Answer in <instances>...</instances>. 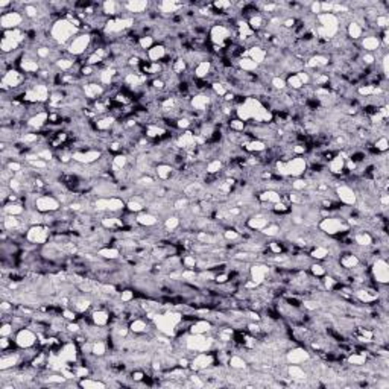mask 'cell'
<instances>
[{
	"mask_svg": "<svg viewBox=\"0 0 389 389\" xmlns=\"http://www.w3.org/2000/svg\"><path fill=\"white\" fill-rule=\"evenodd\" d=\"M81 32V29H78L70 20H67L66 17L64 19H59V20H56L53 25H52V27H51V37H52V40L58 44V46H61V48H66L67 49V46H69V43Z\"/></svg>",
	"mask_w": 389,
	"mask_h": 389,
	"instance_id": "1",
	"label": "cell"
},
{
	"mask_svg": "<svg viewBox=\"0 0 389 389\" xmlns=\"http://www.w3.org/2000/svg\"><path fill=\"white\" fill-rule=\"evenodd\" d=\"M318 230L322 231L327 236L336 237L339 234H347V233H350L351 227L347 224L345 219H342L340 216L332 214V216L322 217V219L318 222Z\"/></svg>",
	"mask_w": 389,
	"mask_h": 389,
	"instance_id": "2",
	"label": "cell"
},
{
	"mask_svg": "<svg viewBox=\"0 0 389 389\" xmlns=\"http://www.w3.org/2000/svg\"><path fill=\"white\" fill-rule=\"evenodd\" d=\"M91 46V34L88 32H79L67 46V53L75 58H81L87 55L88 49Z\"/></svg>",
	"mask_w": 389,
	"mask_h": 389,
	"instance_id": "3",
	"label": "cell"
},
{
	"mask_svg": "<svg viewBox=\"0 0 389 389\" xmlns=\"http://www.w3.org/2000/svg\"><path fill=\"white\" fill-rule=\"evenodd\" d=\"M53 234L51 227L48 225H32L29 227V230L26 231V240L29 243H34V245H46L49 240H51V236Z\"/></svg>",
	"mask_w": 389,
	"mask_h": 389,
	"instance_id": "4",
	"label": "cell"
},
{
	"mask_svg": "<svg viewBox=\"0 0 389 389\" xmlns=\"http://www.w3.org/2000/svg\"><path fill=\"white\" fill-rule=\"evenodd\" d=\"M14 342L20 350L38 347V333H35L32 329H29V327H23V329L15 332Z\"/></svg>",
	"mask_w": 389,
	"mask_h": 389,
	"instance_id": "5",
	"label": "cell"
},
{
	"mask_svg": "<svg viewBox=\"0 0 389 389\" xmlns=\"http://www.w3.org/2000/svg\"><path fill=\"white\" fill-rule=\"evenodd\" d=\"M25 19H26V15L23 14V11L9 9V11L3 12L2 17H0V26H2V30L20 29L25 25Z\"/></svg>",
	"mask_w": 389,
	"mask_h": 389,
	"instance_id": "6",
	"label": "cell"
},
{
	"mask_svg": "<svg viewBox=\"0 0 389 389\" xmlns=\"http://www.w3.org/2000/svg\"><path fill=\"white\" fill-rule=\"evenodd\" d=\"M371 277L379 285H388L389 282V264L385 257H377L369 266Z\"/></svg>",
	"mask_w": 389,
	"mask_h": 389,
	"instance_id": "7",
	"label": "cell"
},
{
	"mask_svg": "<svg viewBox=\"0 0 389 389\" xmlns=\"http://www.w3.org/2000/svg\"><path fill=\"white\" fill-rule=\"evenodd\" d=\"M335 192H336L337 201L340 202L342 206H348V207H354L356 206L357 192L351 187L350 184H347L344 181H340V182L337 181V184L335 185Z\"/></svg>",
	"mask_w": 389,
	"mask_h": 389,
	"instance_id": "8",
	"label": "cell"
},
{
	"mask_svg": "<svg viewBox=\"0 0 389 389\" xmlns=\"http://www.w3.org/2000/svg\"><path fill=\"white\" fill-rule=\"evenodd\" d=\"M271 274V264L264 261H254L250 264V280L256 283V286L263 285Z\"/></svg>",
	"mask_w": 389,
	"mask_h": 389,
	"instance_id": "9",
	"label": "cell"
},
{
	"mask_svg": "<svg viewBox=\"0 0 389 389\" xmlns=\"http://www.w3.org/2000/svg\"><path fill=\"white\" fill-rule=\"evenodd\" d=\"M312 359V353L310 350H307L304 345H297V347H292L289 348L286 353H285V362L289 365V363H297V365H301V363H306L307 361Z\"/></svg>",
	"mask_w": 389,
	"mask_h": 389,
	"instance_id": "10",
	"label": "cell"
},
{
	"mask_svg": "<svg viewBox=\"0 0 389 389\" xmlns=\"http://www.w3.org/2000/svg\"><path fill=\"white\" fill-rule=\"evenodd\" d=\"M35 210L40 213H56L61 210V202L49 193H41L35 201Z\"/></svg>",
	"mask_w": 389,
	"mask_h": 389,
	"instance_id": "11",
	"label": "cell"
},
{
	"mask_svg": "<svg viewBox=\"0 0 389 389\" xmlns=\"http://www.w3.org/2000/svg\"><path fill=\"white\" fill-rule=\"evenodd\" d=\"M25 82H26V75L23 72H20L19 69H9L2 78V84H5L11 90L23 87Z\"/></svg>",
	"mask_w": 389,
	"mask_h": 389,
	"instance_id": "12",
	"label": "cell"
},
{
	"mask_svg": "<svg viewBox=\"0 0 389 389\" xmlns=\"http://www.w3.org/2000/svg\"><path fill=\"white\" fill-rule=\"evenodd\" d=\"M105 91H106V88L104 85H101L99 82L90 81V82L82 84V95L90 102H95V101L101 99L105 95Z\"/></svg>",
	"mask_w": 389,
	"mask_h": 389,
	"instance_id": "13",
	"label": "cell"
},
{
	"mask_svg": "<svg viewBox=\"0 0 389 389\" xmlns=\"http://www.w3.org/2000/svg\"><path fill=\"white\" fill-rule=\"evenodd\" d=\"M359 48L363 52H369L374 53L382 48V41L379 34H365V37H362L359 40Z\"/></svg>",
	"mask_w": 389,
	"mask_h": 389,
	"instance_id": "14",
	"label": "cell"
},
{
	"mask_svg": "<svg viewBox=\"0 0 389 389\" xmlns=\"http://www.w3.org/2000/svg\"><path fill=\"white\" fill-rule=\"evenodd\" d=\"M137 224L143 228H152L160 225V217L157 214H154L151 211H140L137 213Z\"/></svg>",
	"mask_w": 389,
	"mask_h": 389,
	"instance_id": "15",
	"label": "cell"
},
{
	"mask_svg": "<svg viewBox=\"0 0 389 389\" xmlns=\"http://www.w3.org/2000/svg\"><path fill=\"white\" fill-rule=\"evenodd\" d=\"M327 169H329V172L333 175V177H340L342 174H344V170H345V158L344 157H340L339 154H336L335 157L325 164Z\"/></svg>",
	"mask_w": 389,
	"mask_h": 389,
	"instance_id": "16",
	"label": "cell"
},
{
	"mask_svg": "<svg viewBox=\"0 0 389 389\" xmlns=\"http://www.w3.org/2000/svg\"><path fill=\"white\" fill-rule=\"evenodd\" d=\"M243 56L251 58L254 63H257L259 66H263L264 61H266V58H268V52L264 48H261V46H254V48L245 51Z\"/></svg>",
	"mask_w": 389,
	"mask_h": 389,
	"instance_id": "17",
	"label": "cell"
},
{
	"mask_svg": "<svg viewBox=\"0 0 389 389\" xmlns=\"http://www.w3.org/2000/svg\"><path fill=\"white\" fill-rule=\"evenodd\" d=\"M166 55H167L166 46L158 44V43L152 46V48L146 52V58H148V61H151V63H161V61L166 58Z\"/></svg>",
	"mask_w": 389,
	"mask_h": 389,
	"instance_id": "18",
	"label": "cell"
},
{
	"mask_svg": "<svg viewBox=\"0 0 389 389\" xmlns=\"http://www.w3.org/2000/svg\"><path fill=\"white\" fill-rule=\"evenodd\" d=\"M96 256H99L101 259L108 260V261H117V260L122 259V251L119 250V248H116V246H110V245H108V246L99 248Z\"/></svg>",
	"mask_w": 389,
	"mask_h": 389,
	"instance_id": "19",
	"label": "cell"
},
{
	"mask_svg": "<svg viewBox=\"0 0 389 389\" xmlns=\"http://www.w3.org/2000/svg\"><path fill=\"white\" fill-rule=\"evenodd\" d=\"M175 174V167L172 164H167V163H160L155 166V178L160 180V181H169L172 180Z\"/></svg>",
	"mask_w": 389,
	"mask_h": 389,
	"instance_id": "20",
	"label": "cell"
},
{
	"mask_svg": "<svg viewBox=\"0 0 389 389\" xmlns=\"http://www.w3.org/2000/svg\"><path fill=\"white\" fill-rule=\"evenodd\" d=\"M345 34H347V37L351 40V41H359L362 37H363V34H365V29H363V26L361 25V23H357V22H354V20H351L348 25H347V27H345Z\"/></svg>",
	"mask_w": 389,
	"mask_h": 389,
	"instance_id": "21",
	"label": "cell"
},
{
	"mask_svg": "<svg viewBox=\"0 0 389 389\" xmlns=\"http://www.w3.org/2000/svg\"><path fill=\"white\" fill-rule=\"evenodd\" d=\"M211 70H213L211 61H210V59L202 61V63H199V64L193 69V76H195V79H207L208 75L211 73Z\"/></svg>",
	"mask_w": 389,
	"mask_h": 389,
	"instance_id": "22",
	"label": "cell"
},
{
	"mask_svg": "<svg viewBox=\"0 0 389 389\" xmlns=\"http://www.w3.org/2000/svg\"><path fill=\"white\" fill-rule=\"evenodd\" d=\"M26 206L23 204L22 201L19 202H8L2 207V213L5 214H11V216H23L26 213Z\"/></svg>",
	"mask_w": 389,
	"mask_h": 389,
	"instance_id": "23",
	"label": "cell"
},
{
	"mask_svg": "<svg viewBox=\"0 0 389 389\" xmlns=\"http://www.w3.org/2000/svg\"><path fill=\"white\" fill-rule=\"evenodd\" d=\"M236 67L240 69L242 72H246V73H256L259 70V64L254 63V61L251 58H248V56H242L236 61Z\"/></svg>",
	"mask_w": 389,
	"mask_h": 389,
	"instance_id": "24",
	"label": "cell"
},
{
	"mask_svg": "<svg viewBox=\"0 0 389 389\" xmlns=\"http://www.w3.org/2000/svg\"><path fill=\"white\" fill-rule=\"evenodd\" d=\"M163 227L167 233H175L181 230V217L178 214H169L163 221Z\"/></svg>",
	"mask_w": 389,
	"mask_h": 389,
	"instance_id": "25",
	"label": "cell"
},
{
	"mask_svg": "<svg viewBox=\"0 0 389 389\" xmlns=\"http://www.w3.org/2000/svg\"><path fill=\"white\" fill-rule=\"evenodd\" d=\"M257 199L260 202H268V204H275V202L282 201V193H278L277 190L266 189L257 195Z\"/></svg>",
	"mask_w": 389,
	"mask_h": 389,
	"instance_id": "26",
	"label": "cell"
},
{
	"mask_svg": "<svg viewBox=\"0 0 389 389\" xmlns=\"http://www.w3.org/2000/svg\"><path fill=\"white\" fill-rule=\"evenodd\" d=\"M224 167H225V164H224L222 160H219V158H213V160H210V161L206 164V172H207L208 175H219V174L224 172Z\"/></svg>",
	"mask_w": 389,
	"mask_h": 389,
	"instance_id": "27",
	"label": "cell"
},
{
	"mask_svg": "<svg viewBox=\"0 0 389 389\" xmlns=\"http://www.w3.org/2000/svg\"><path fill=\"white\" fill-rule=\"evenodd\" d=\"M309 256L313 261H324L330 256V251H329V248H325V246H313L312 250L309 251Z\"/></svg>",
	"mask_w": 389,
	"mask_h": 389,
	"instance_id": "28",
	"label": "cell"
},
{
	"mask_svg": "<svg viewBox=\"0 0 389 389\" xmlns=\"http://www.w3.org/2000/svg\"><path fill=\"white\" fill-rule=\"evenodd\" d=\"M248 365L246 359H243V356L240 354H233L230 356V361H228V366L233 369V371H242L245 369Z\"/></svg>",
	"mask_w": 389,
	"mask_h": 389,
	"instance_id": "29",
	"label": "cell"
},
{
	"mask_svg": "<svg viewBox=\"0 0 389 389\" xmlns=\"http://www.w3.org/2000/svg\"><path fill=\"white\" fill-rule=\"evenodd\" d=\"M108 353V344L106 340H95L91 345V354L96 357H105Z\"/></svg>",
	"mask_w": 389,
	"mask_h": 389,
	"instance_id": "30",
	"label": "cell"
},
{
	"mask_svg": "<svg viewBox=\"0 0 389 389\" xmlns=\"http://www.w3.org/2000/svg\"><path fill=\"white\" fill-rule=\"evenodd\" d=\"M78 385H79L81 388H105V386H108L104 380H101V379H93V377H84V379H79L78 380Z\"/></svg>",
	"mask_w": 389,
	"mask_h": 389,
	"instance_id": "31",
	"label": "cell"
},
{
	"mask_svg": "<svg viewBox=\"0 0 389 389\" xmlns=\"http://www.w3.org/2000/svg\"><path fill=\"white\" fill-rule=\"evenodd\" d=\"M286 85L289 90H293V91H300L304 85L303 82L300 81V78L297 76V73L295 75H287L286 76Z\"/></svg>",
	"mask_w": 389,
	"mask_h": 389,
	"instance_id": "32",
	"label": "cell"
},
{
	"mask_svg": "<svg viewBox=\"0 0 389 389\" xmlns=\"http://www.w3.org/2000/svg\"><path fill=\"white\" fill-rule=\"evenodd\" d=\"M309 274L313 275L316 278H322L327 272H325V268L322 263H318V261H312V264L309 266Z\"/></svg>",
	"mask_w": 389,
	"mask_h": 389,
	"instance_id": "33",
	"label": "cell"
},
{
	"mask_svg": "<svg viewBox=\"0 0 389 389\" xmlns=\"http://www.w3.org/2000/svg\"><path fill=\"white\" fill-rule=\"evenodd\" d=\"M245 128H246V123L242 122L240 119L237 117H233L228 120V130L230 131H234V132H245Z\"/></svg>",
	"mask_w": 389,
	"mask_h": 389,
	"instance_id": "34",
	"label": "cell"
},
{
	"mask_svg": "<svg viewBox=\"0 0 389 389\" xmlns=\"http://www.w3.org/2000/svg\"><path fill=\"white\" fill-rule=\"evenodd\" d=\"M138 48L142 49V51H145V52H148L152 46H155L157 43H155V40H154V37L152 35H145V37H140L138 38Z\"/></svg>",
	"mask_w": 389,
	"mask_h": 389,
	"instance_id": "35",
	"label": "cell"
},
{
	"mask_svg": "<svg viewBox=\"0 0 389 389\" xmlns=\"http://www.w3.org/2000/svg\"><path fill=\"white\" fill-rule=\"evenodd\" d=\"M119 297H120V301L122 303H131L135 300V289H131V287H125V289H122L120 293H119Z\"/></svg>",
	"mask_w": 389,
	"mask_h": 389,
	"instance_id": "36",
	"label": "cell"
},
{
	"mask_svg": "<svg viewBox=\"0 0 389 389\" xmlns=\"http://www.w3.org/2000/svg\"><path fill=\"white\" fill-rule=\"evenodd\" d=\"M374 149L377 152H388V146H389V142H388V137L386 135H380L374 140V143H372Z\"/></svg>",
	"mask_w": 389,
	"mask_h": 389,
	"instance_id": "37",
	"label": "cell"
},
{
	"mask_svg": "<svg viewBox=\"0 0 389 389\" xmlns=\"http://www.w3.org/2000/svg\"><path fill=\"white\" fill-rule=\"evenodd\" d=\"M15 327L12 322H2V329H0V336L2 337H12V335H15Z\"/></svg>",
	"mask_w": 389,
	"mask_h": 389,
	"instance_id": "38",
	"label": "cell"
},
{
	"mask_svg": "<svg viewBox=\"0 0 389 389\" xmlns=\"http://www.w3.org/2000/svg\"><path fill=\"white\" fill-rule=\"evenodd\" d=\"M211 91L214 93V95L217 96V98H224L225 95H227V87L221 82V81H216V82H213L211 84Z\"/></svg>",
	"mask_w": 389,
	"mask_h": 389,
	"instance_id": "39",
	"label": "cell"
}]
</instances>
